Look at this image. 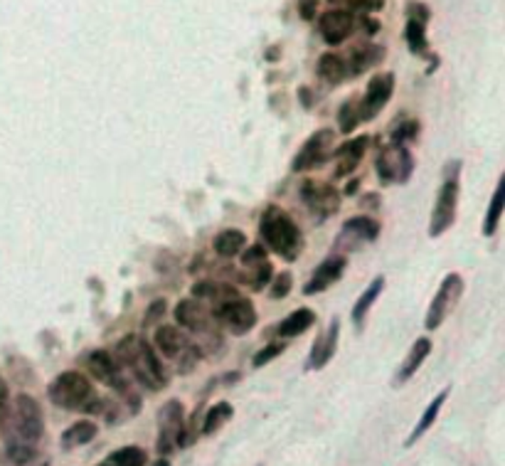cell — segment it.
<instances>
[{"label":"cell","mask_w":505,"mask_h":466,"mask_svg":"<svg viewBox=\"0 0 505 466\" xmlns=\"http://www.w3.org/2000/svg\"><path fill=\"white\" fill-rule=\"evenodd\" d=\"M0 424L5 434L10 461L15 466H35V459L40 457L37 447L45 434V417L35 397L25 393L18 395L13 404H8Z\"/></svg>","instance_id":"obj_1"},{"label":"cell","mask_w":505,"mask_h":466,"mask_svg":"<svg viewBox=\"0 0 505 466\" xmlns=\"http://www.w3.org/2000/svg\"><path fill=\"white\" fill-rule=\"evenodd\" d=\"M313 323H316V314L311 309H296L294 314L279 323V336L281 338H296L301 333H306Z\"/></svg>","instance_id":"obj_28"},{"label":"cell","mask_w":505,"mask_h":466,"mask_svg":"<svg viewBox=\"0 0 505 466\" xmlns=\"http://www.w3.org/2000/svg\"><path fill=\"white\" fill-rule=\"evenodd\" d=\"M392 91H395V74H378V77H372L365 97L360 99L362 121H372V119L378 117L379 111L388 107Z\"/></svg>","instance_id":"obj_15"},{"label":"cell","mask_w":505,"mask_h":466,"mask_svg":"<svg viewBox=\"0 0 505 466\" xmlns=\"http://www.w3.org/2000/svg\"><path fill=\"white\" fill-rule=\"evenodd\" d=\"M382 289H385V277H375L370 281V287L365 289L360 294V299L355 301V306H352V323H355V328L360 331L362 323H365V319H368V314H370L372 304L378 301V296L382 294Z\"/></svg>","instance_id":"obj_26"},{"label":"cell","mask_w":505,"mask_h":466,"mask_svg":"<svg viewBox=\"0 0 505 466\" xmlns=\"http://www.w3.org/2000/svg\"><path fill=\"white\" fill-rule=\"evenodd\" d=\"M318 77L328 84H341L345 80V74H348V64L341 54H323L321 60H318V67H316Z\"/></svg>","instance_id":"obj_29"},{"label":"cell","mask_w":505,"mask_h":466,"mask_svg":"<svg viewBox=\"0 0 505 466\" xmlns=\"http://www.w3.org/2000/svg\"><path fill=\"white\" fill-rule=\"evenodd\" d=\"M232 414H235V407L227 403V400L212 404L208 413L202 414L200 434H205V437H212V434H217V432L225 427L227 422L232 420Z\"/></svg>","instance_id":"obj_27"},{"label":"cell","mask_w":505,"mask_h":466,"mask_svg":"<svg viewBox=\"0 0 505 466\" xmlns=\"http://www.w3.org/2000/svg\"><path fill=\"white\" fill-rule=\"evenodd\" d=\"M331 146H333V131H331V128L316 131V134L311 136L306 144H304V148L296 153V158L291 163V171L306 173L325 166L328 158H331Z\"/></svg>","instance_id":"obj_13"},{"label":"cell","mask_w":505,"mask_h":466,"mask_svg":"<svg viewBox=\"0 0 505 466\" xmlns=\"http://www.w3.org/2000/svg\"><path fill=\"white\" fill-rule=\"evenodd\" d=\"M155 346H158V350H161L165 358L173 360L178 366L181 373H188V370L195 368L200 356H202V350L190 341V336H185L175 326H161L155 331Z\"/></svg>","instance_id":"obj_6"},{"label":"cell","mask_w":505,"mask_h":466,"mask_svg":"<svg viewBox=\"0 0 505 466\" xmlns=\"http://www.w3.org/2000/svg\"><path fill=\"white\" fill-rule=\"evenodd\" d=\"M301 200L318 220L335 215L338 207H341V193L331 183H321V180H304L301 183Z\"/></svg>","instance_id":"obj_12"},{"label":"cell","mask_w":505,"mask_h":466,"mask_svg":"<svg viewBox=\"0 0 505 466\" xmlns=\"http://www.w3.org/2000/svg\"><path fill=\"white\" fill-rule=\"evenodd\" d=\"M163 314H165V301H155L154 306H148V311H145V326L158 321Z\"/></svg>","instance_id":"obj_39"},{"label":"cell","mask_w":505,"mask_h":466,"mask_svg":"<svg viewBox=\"0 0 505 466\" xmlns=\"http://www.w3.org/2000/svg\"><path fill=\"white\" fill-rule=\"evenodd\" d=\"M87 368H89L91 376L97 377L99 383H104V385L111 387V390H117L118 395H124L128 403H131V400H134V403H141V400L131 393L126 370L121 368L117 356H111L107 350H91L89 358H87Z\"/></svg>","instance_id":"obj_7"},{"label":"cell","mask_w":505,"mask_h":466,"mask_svg":"<svg viewBox=\"0 0 505 466\" xmlns=\"http://www.w3.org/2000/svg\"><path fill=\"white\" fill-rule=\"evenodd\" d=\"M247 247V234L242 230H225L215 237V252L220 257H237Z\"/></svg>","instance_id":"obj_32"},{"label":"cell","mask_w":505,"mask_h":466,"mask_svg":"<svg viewBox=\"0 0 505 466\" xmlns=\"http://www.w3.org/2000/svg\"><path fill=\"white\" fill-rule=\"evenodd\" d=\"M192 296L198 299V301H210L212 306H220L222 301L227 299H235L239 296L232 287H227V284H217V281H202L198 287L192 289Z\"/></svg>","instance_id":"obj_31"},{"label":"cell","mask_w":505,"mask_h":466,"mask_svg":"<svg viewBox=\"0 0 505 466\" xmlns=\"http://www.w3.org/2000/svg\"><path fill=\"white\" fill-rule=\"evenodd\" d=\"M212 314H215V321L225 326L232 336H244L257 326V309L249 299H239V296L215 306Z\"/></svg>","instance_id":"obj_9"},{"label":"cell","mask_w":505,"mask_h":466,"mask_svg":"<svg viewBox=\"0 0 505 466\" xmlns=\"http://www.w3.org/2000/svg\"><path fill=\"white\" fill-rule=\"evenodd\" d=\"M259 234H262L264 244L274 254H279L281 260H298V254L304 250V234L298 230V224L279 205H269L264 210L262 220H259Z\"/></svg>","instance_id":"obj_3"},{"label":"cell","mask_w":505,"mask_h":466,"mask_svg":"<svg viewBox=\"0 0 505 466\" xmlns=\"http://www.w3.org/2000/svg\"><path fill=\"white\" fill-rule=\"evenodd\" d=\"M97 434H99V427H97L91 420L74 422V424H70V427L62 432V437H60V447H62L64 452L84 447V444H89Z\"/></svg>","instance_id":"obj_25"},{"label":"cell","mask_w":505,"mask_h":466,"mask_svg":"<svg viewBox=\"0 0 505 466\" xmlns=\"http://www.w3.org/2000/svg\"><path fill=\"white\" fill-rule=\"evenodd\" d=\"M291 287H294V279H291V274H279V277H271V296L279 301V299H284V296H289Z\"/></svg>","instance_id":"obj_37"},{"label":"cell","mask_w":505,"mask_h":466,"mask_svg":"<svg viewBox=\"0 0 505 466\" xmlns=\"http://www.w3.org/2000/svg\"><path fill=\"white\" fill-rule=\"evenodd\" d=\"M461 294H463V279H461V274L454 271V274H449V277L444 279L442 287H439V291H436V296H434L432 306H429V311H426L425 316L426 331H436V328L449 319V314L454 311V306L459 304Z\"/></svg>","instance_id":"obj_10"},{"label":"cell","mask_w":505,"mask_h":466,"mask_svg":"<svg viewBox=\"0 0 505 466\" xmlns=\"http://www.w3.org/2000/svg\"><path fill=\"white\" fill-rule=\"evenodd\" d=\"M331 3H343V0H331Z\"/></svg>","instance_id":"obj_43"},{"label":"cell","mask_w":505,"mask_h":466,"mask_svg":"<svg viewBox=\"0 0 505 466\" xmlns=\"http://www.w3.org/2000/svg\"><path fill=\"white\" fill-rule=\"evenodd\" d=\"M459 173H461V163L454 161L444 168V183L439 188V195H436V205H434L432 213V224H429V234L432 237H439L444 234L456 220V207H459Z\"/></svg>","instance_id":"obj_4"},{"label":"cell","mask_w":505,"mask_h":466,"mask_svg":"<svg viewBox=\"0 0 505 466\" xmlns=\"http://www.w3.org/2000/svg\"><path fill=\"white\" fill-rule=\"evenodd\" d=\"M503 207H505V176L498 180L496 193H493V200H491V207H488L486 213V223H483V233H486V237H493V234H496L498 223H500V217H503Z\"/></svg>","instance_id":"obj_33"},{"label":"cell","mask_w":505,"mask_h":466,"mask_svg":"<svg viewBox=\"0 0 505 466\" xmlns=\"http://www.w3.org/2000/svg\"><path fill=\"white\" fill-rule=\"evenodd\" d=\"M426 18H429V10L422 8V5H412V8H409L405 37L412 52H422L426 47Z\"/></svg>","instance_id":"obj_23"},{"label":"cell","mask_w":505,"mask_h":466,"mask_svg":"<svg viewBox=\"0 0 505 466\" xmlns=\"http://www.w3.org/2000/svg\"><path fill=\"white\" fill-rule=\"evenodd\" d=\"M257 466H264V464H257Z\"/></svg>","instance_id":"obj_44"},{"label":"cell","mask_w":505,"mask_h":466,"mask_svg":"<svg viewBox=\"0 0 505 466\" xmlns=\"http://www.w3.org/2000/svg\"><path fill=\"white\" fill-rule=\"evenodd\" d=\"M382 57H385V50L379 45H372V43H368V45H362L360 50H355L352 52V72L360 74L365 72V70H370V67H375V64L382 62Z\"/></svg>","instance_id":"obj_34"},{"label":"cell","mask_w":505,"mask_h":466,"mask_svg":"<svg viewBox=\"0 0 505 466\" xmlns=\"http://www.w3.org/2000/svg\"><path fill=\"white\" fill-rule=\"evenodd\" d=\"M316 3L318 0H301V18L311 20L313 13H316Z\"/></svg>","instance_id":"obj_41"},{"label":"cell","mask_w":505,"mask_h":466,"mask_svg":"<svg viewBox=\"0 0 505 466\" xmlns=\"http://www.w3.org/2000/svg\"><path fill=\"white\" fill-rule=\"evenodd\" d=\"M338 124H341V131H343L345 136L352 134V131L358 128V124H362L360 101H348V104H343L341 111H338Z\"/></svg>","instance_id":"obj_35"},{"label":"cell","mask_w":505,"mask_h":466,"mask_svg":"<svg viewBox=\"0 0 505 466\" xmlns=\"http://www.w3.org/2000/svg\"><path fill=\"white\" fill-rule=\"evenodd\" d=\"M281 353H284V343H269L267 348H262L257 356H254L252 366L254 368H264L269 360H274L276 356H281Z\"/></svg>","instance_id":"obj_36"},{"label":"cell","mask_w":505,"mask_h":466,"mask_svg":"<svg viewBox=\"0 0 505 466\" xmlns=\"http://www.w3.org/2000/svg\"><path fill=\"white\" fill-rule=\"evenodd\" d=\"M449 393H452V387H446V390H442V393L434 397L432 403H429V407H426L425 413H422V417H419V422H416V427L412 430V434L407 437L405 447H415L416 442L425 437L426 432L432 430V424L436 422V417H439V413H442L444 403H446V397H449Z\"/></svg>","instance_id":"obj_24"},{"label":"cell","mask_w":505,"mask_h":466,"mask_svg":"<svg viewBox=\"0 0 505 466\" xmlns=\"http://www.w3.org/2000/svg\"><path fill=\"white\" fill-rule=\"evenodd\" d=\"M345 267H348V257H343V254H333V257L321 262L316 270H313V274H311V279L306 281L304 294L313 296L325 291V289H331L338 279L343 277Z\"/></svg>","instance_id":"obj_17"},{"label":"cell","mask_w":505,"mask_h":466,"mask_svg":"<svg viewBox=\"0 0 505 466\" xmlns=\"http://www.w3.org/2000/svg\"><path fill=\"white\" fill-rule=\"evenodd\" d=\"M175 321L188 333H200V336H217L215 331V314L208 306H202L198 299H185L175 306Z\"/></svg>","instance_id":"obj_14"},{"label":"cell","mask_w":505,"mask_h":466,"mask_svg":"<svg viewBox=\"0 0 505 466\" xmlns=\"http://www.w3.org/2000/svg\"><path fill=\"white\" fill-rule=\"evenodd\" d=\"M338 336H341V319H333L331 328L321 333L316 343H313V348H311V356H308L306 363L308 370H321L333 360L335 348H338Z\"/></svg>","instance_id":"obj_20"},{"label":"cell","mask_w":505,"mask_h":466,"mask_svg":"<svg viewBox=\"0 0 505 466\" xmlns=\"http://www.w3.org/2000/svg\"><path fill=\"white\" fill-rule=\"evenodd\" d=\"M416 128H419V126H416L415 121H407V124H402L397 131L392 134V144H405L407 138H412V136L416 134Z\"/></svg>","instance_id":"obj_38"},{"label":"cell","mask_w":505,"mask_h":466,"mask_svg":"<svg viewBox=\"0 0 505 466\" xmlns=\"http://www.w3.org/2000/svg\"><path fill=\"white\" fill-rule=\"evenodd\" d=\"M182 434H185V407L181 400H171L158 413V454L171 457L173 449H181Z\"/></svg>","instance_id":"obj_8"},{"label":"cell","mask_w":505,"mask_h":466,"mask_svg":"<svg viewBox=\"0 0 505 466\" xmlns=\"http://www.w3.org/2000/svg\"><path fill=\"white\" fill-rule=\"evenodd\" d=\"M412 171H415V161H412V153H409L405 144H389V148L379 153L378 173L385 185H389V183H407Z\"/></svg>","instance_id":"obj_11"},{"label":"cell","mask_w":505,"mask_h":466,"mask_svg":"<svg viewBox=\"0 0 505 466\" xmlns=\"http://www.w3.org/2000/svg\"><path fill=\"white\" fill-rule=\"evenodd\" d=\"M47 395H50L52 404L62 407V410H84V404L94 397V390H91L89 377L81 376L77 370H67L47 385Z\"/></svg>","instance_id":"obj_5"},{"label":"cell","mask_w":505,"mask_h":466,"mask_svg":"<svg viewBox=\"0 0 505 466\" xmlns=\"http://www.w3.org/2000/svg\"><path fill=\"white\" fill-rule=\"evenodd\" d=\"M97 466H148V454L141 447H121L101 459Z\"/></svg>","instance_id":"obj_30"},{"label":"cell","mask_w":505,"mask_h":466,"mask_svg":"<svg viewBox=\"0 0 505 466\" xmlns=\"http://www.w3.org/2000/svg\"><path fill=\"white\" fill-rule=\"evenodd\" d=\"M379 234V223L372 217H352L343 224V230L338 234V247H345L348 252L358 250L365 243H375Z\"/></svg>","instance_id":"obj_16"},{"label":"cell","mask_w":505,"mask_h":466,"mask_svg":"<svg viewBox=\"0 0 505 466\" xmlns=\"http://www.w3.org/2000/svg\"><path fill=\"white\" fill-rule=\"evenodd\" d=\"M10 404V390H8V383L0 377V420H3V414L8 410Z\"/></svg>","instance_id":"obj_40"},{"label":"cell","mask_w":505,"mask_h":466,"mask_svg":"<svg viewBox=\"0 0 505 466\" xmlns=\"http://www.w3.org/2000/svg\"><path fill=\"white\" fill-rule=\"evenodd\" d=\"M370 146V136H358V138H351L345 141L341 148H335L333 158H335V178H345L351 176L358 166H360L362 156Z\"/></svg>","instance_id":"obj_19"},{"label":"cell","mask_w":505,"mask_h":466,"mask_svg":"<svg viewBox=\"0 0 505 466\" xmlns=\"http://www.w3.org/2000/svg\"><path fill=\"white\" fill-rule=\"evenodd\" d=\"M117 360L121 368L134 376L136 383H141L148 390H163L168 385V373L163 368L161 358L155 356L151 343L141 336H126L117 346Z\"/></svg>","instance_id":"obj_2"},{"label":"cell","mask_w":505,"mask_h":466,"mask_svg":"<svg viewBox=\"0 0 505 466\" xmlns=\"http://www.w3.org/2000/svg\"><path fill=\"white\" fill-rule=\"evenodd\" d=\"M352 27H355V18L348 10H331L325 13L323 18L318 20V33L323 37L328 45H341L351 37Z\"/></svg>","instance_id":"obj_18"},{"label":"cell","mask_w":505,"mask_h":466,"mask_svg":"<svg viewBox=\"0 0 505 466\" xmlns=\"http://www.w3.org/2000/svg\"><path fill=\"white\" fill-rule=\"evenodd\" d=\"M242 264L244 270H247V274H249V284H252V289H257V291L267 287L271 281L274 267H271V262L269 257H267L264 247H249V250L244 252Z\"/></svg>","instance_id":"obj_21"},{"label":"cell","mask_w":505,"mask_h":466,"mask_svg":"<svg viewBox=\"0 0 505 466\" xmlns=\"http://www.w3.org/2000/svg\"><path fill=\"white\" fill-rule=\"evenodd\" d=\"M429 353H432V341H429L426 336L416 338L415 346H412L409 353H407L405 363H402L397 373H395V387H402L405 383H409V380L415 377L416 370L422 368V363H425Z\"/></svg>","instance_id":"obj_22"},{"label":"cell","mask_w":505,"mask_h":466,"mask_svg":"<svg viewBox=\"0 0 505 466\" xmlns=\"http://www.w3.org/2000/svg\"><path fill=\"white\" fill-rule=\"evenodd\" d=\"M155 466H171V464H168V461H158V464H155Z\"/></svg>","instance_id":"obj_42"}]
</instances>
